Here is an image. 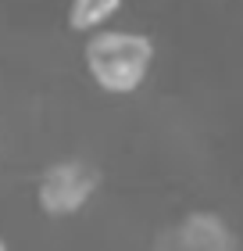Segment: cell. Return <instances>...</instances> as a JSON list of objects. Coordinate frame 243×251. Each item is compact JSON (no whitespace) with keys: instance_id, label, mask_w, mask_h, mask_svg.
<instances>
[{"instance_id":"6da1fadb","label":"cell","mask_w":243,"mask_h":251,"mask_svg":"<svg viewBox=\"0 0 243 251\" xmlns=\"http://www.w3.org/2000/svg\"><path fill=\"white\" fill-rule=\"evenodd\" d=\"M86 72L108 94H133L147 79L154 65V43L140 32L122 29H97L86 40Z\"/></svg>"},{"instance_id":"5b68a950","label":"cell","mask_w":243,"mask_h":251,"mask_svg":"<svg viewBox=\"0 0 243 251\" xmlns=\"http://www.w3.org/2000/svg\"><path fill=\"white\" fill-rule=\"evenodd\" d=\"M0 251H7V241H4V237H0Z\"/></svg>"},{"instance_id":"7a4b0ae2","label":"cell","mask_w":243,"mask_h":251,"mask_svg":"<svg viewBox=\"0 0 243 251\" xmlns=\"http://www.w3.org/2000/svg\"><path fill=\"white\" fill-rule=\"evenodd\" d=\"M97 190V169L83 158H65L43 169L36 183V201L47 215H72L93 198Z\"/></svg>"},{"instance_id":"277c9868","label":"cell","mask_w":243,"mask_h":251,"mask_svg":"<svg viewBox=\"0 0 243 251\" xmlns=\"http://www.w3.org/2000/svg\"><path fill=\"white\" fill-rule=\"evenodd\" d=\"M122 0H72L68 7V25L75 32H97L118 15Z\"/></svg>"},{"instance_id":"3957f363","label":"cell","mask_w":243,"mask_h":251,"mask_svg":"<svg viewBox=\"0 0 243 251\" xmlns=\"http://www.w3.org/2000/svg\"><path fill=\"white\" fill-rule=\"evenodd\" d=\"M150 251H243L229 223L215 212H190L165 226Z\"/></svg>"}]
</instances>
